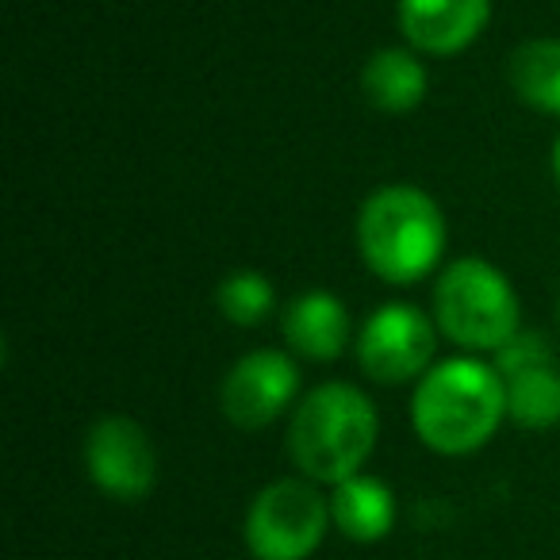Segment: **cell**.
Wrapping results in <instances>:
<instances>
[{"label":"cell","mask_w":560,"mask_h":560,"mask_svg":"<svg viewBox=\"0 0 560 560\" xmlns=\"http://www.w3.org/2000/svg\"><path fill=\"white\" fill-rule=\"evenodd\" d=\"M358 249L384 284H419L442 261V208L415 185L376 188L358 211Z\"/></svg>","instance_id":"3957f363"},{"label":"cell","mask_w":560,"mask_h":560,"mask_svg":"<svg viewBox=\"0 0 560 560\" xmlns=\"http://www.w3.org/2000/svg\"><path fill=\"white\" fill-rule=\"evenodd\" d=\"M434 323L415 304H384L358 335V365L376 384H404L427 376L434 358Z\"/></svg>","instance_id":"8992f818"},{"label":"cell","mask_w":560,"mask_h":560,"mask_svg":"<svg viewBox=\"0 0 560 560\" xmlns=\"http://www.w3.org/2000/svg\"><path fill=\"white\" fill-rule=\"evenodd\" d=\"M376 434L381 419L373 399L353 384L330 381L300 399L289 427V453L304 480L338 488L365 468L376 450Z\"/></svg>","instance_id":"7a4b0ae2"},{"label":"cell","mask_w":560,"mask_h":560,"mask_svg":"<svg viewBox=\"0 0 560 560\" xmlns=\"http://www.w3.org/2000/svg\"><path fill=\"white\" fill-rule=\"evenodd\" d=\"M495 369L506 388V419L526 430H545L560 419V373L541 335L518 330L495 353Z\"/></svg>","instance_id":"9c48e42d"},{"label":"cell","mask_w":560,"mask_h":560,"mask_svg":"<svg viewBox=\"0 0 560 560\" xmlns=\"http://www.w3.org/2000/svg\"><path fill=\"white\" fill-rule=\"evenodd\" d=\"M434 323L465 350L499 353L518 335V296L503 269L483 257H460L434 284Z\"/></svg>","instance_id":"277c9868"},{"label":"cell","mask_w":560,"mask_h":560,"mask_svg":"<svg viewBox=\"0 0 560 560\" xmlns=\"http://www.w3.org/2000/svg\"><path fill=\"white\" fill-rule=\"evenodd\" d=\"M361 93L376 112L407 116L427 101V66L415 58V50L384 47L361 70Z\"/></svg>","instance_id":"4fadbf2b"},{"label":"cell","mask_w":560,"mask_h":560,"mask_svg":"<svg viewBox=\"0 0 560 560\" xmlns=\"http://www.w3.org/2000/svg\"><path fill=\"white\" fill-rule=\"evenodd\" d=\"M552 180H557V188H560V139H557V147H552Z\"/></svg>","instance_id":"2e32d148"},{"label":"cell","mask_w":560,"mask_h":560,"mask_svg":"<svg viewBox=\"0 0 560 560\" xmlns=\"http://www.w3.org/2000/svg\"><path fill=\"white\" fill-rule=\"evenodd\" d=\"M491 0H399V32L430 58L460 55L488 27Z\"/></svg>","instance_id":"30bf717a"},{"label":"cell","mask_w":560,"mask_h":560,"mask_svg":"<svg viewBox=\"0 0 560 560\" xmlns=\"http://www.w3.org/2000/svg\"><path fill=\"white\" fill-rule=\"evenodd\" d=\"M511 89L522 104L560 116V39H529L511 55Z\"/></svg>","instance_id":"5bb4252c"},{"label":"cell","mask_w":560,"mask_h":560,"mask_svg":"<svg viewBox=\"0 0 560 560\" xmlns=\"http://www.w3.org/2000/svg\"><path fill=\"white\" fill-rule=\"evenodd\" d=\"M330 529V499L315 480H272L246 514V549L254 560H307Z\"/></svg>","instance_id":"5b68a950"},{"label":"cell","mask_w":560,"mask_h":560,"mask_svg":"<svg viewBox=\"0 0 560 560\" xmlns=\"http://www.w3.org/2000/svg\"><path fill=\"white\" fill-rule=\"evenodd\" d=\"M506 419V388L495 365L480 358H450L419 381L411 399L415 434L442 457L476 453Z\"/></svg>","instance_id":"6da1fadb"},{"label":"cell","mask_w":560,"mask_h":560,"mask_svg":"<svg viewBox=\"0 0 560 560\" xmlns=\"http://www.w3.org/2000/svg\"><path fill=\"white\" fill-rule=\"evenodd\" d=\"M284 342L307 361H335L350 346V312L335 292H304L284 307Z\"/></svg>","instance_id":"8fae6325"},{"label":"cell","mask_w":560,"mask_h":560,"mask_svg":"<svg viewBox=\"0 0 560 560\" xmlns=\"http://www.w3.org/2000/svg\"><path fill=\"white\" fill-rule=\"evenodd\" d=\"M85 472L112 499H147L158 480V457L147 430L127 415H104L85 434Z\"/></svg>","instance_id":"52a82bcc"},{"label":"cell","mask_w":560,"mask_h":560,"mask_svg":"<svg viewBox=\"0 0 560 560\" xmlns=\"http://www.w3.org/2000/svg\"><path fill=\"white\" fill-rule=\"evenodd\" d=\"M215 304L234 327H257L277 307V292H272L269 277H261L257 269H238L219 280Z\"/></svg>","instance_id":"9a60e30c"},{"label":"cell","mask_w":560,"mask_h":560,"mask_svg":"<svg viewBox=\"0 0 560 560\" xmlns=\"http://www.w3.org/2000/svg\"><path fill=\"white\" fill-rule=\"evenodd\" d=\"M300 392V369L289 353L254 350L231 365L219 388V407L238 430H265L289 411Z\"/></svg>","instance_id":"ba28073f"},{"label":"cell","mask_w":560,"mask_h":560,"mask_svg":"<svg viewBox=\"0 0 560 560\" xmlns=\"http://www.w3.org/2000/svg\"><path fill=\"white\" fill-rule=\"evenodd\" d=\"M330 522H335L350 541L373 545L392 534L396 499H392V491L384 480L358 472V476H350V480L338 483L335 495H330Z\"/></svg>","instance_id":"7c38bea8"}]
</instances>
